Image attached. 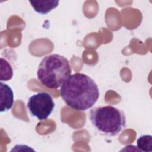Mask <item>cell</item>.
<instances>
[{
  "instance_id": "6da1fadb",
  "label": "cell",
  "mask_w": 152,
  "mask_h": 152,
  "mask_svg": "<svg viewBox=\"0 0 152 152\" xmlns=\"http://www.w3.org/2000/svg\"><path fill=\"white\" fill-rule=\"evenodd\" d=\"M60 95L72 109L85 111L92 107L99 97V90L88 75L80 72L71 75L61 87Z\"/></svg>"
},
{
  "instance_id": "7a4b0ae2",
  "label": "cell",
  "mask_w": 152,
  "mask_h": 152,
  "mask_svg": "<svg viewBox=\"0 0 152 152\" xmlns=\"http://www.w3.org/2000/svg\"><path fill=\"white\" fill-rule=\"evenodd\" d=\"M69 61L64 56L52 54L41 61L37 71V77L42 85L50 89H57L71 75Z\"/></svg>"
},
{
  "instance_id": "3957f363",
  "label": "cell",
  "mask_w": 152,
  "mask_h": 152,
  "mask_svg": "<svg viewBox=\"0 0 152 152\" xmlns=\"http://www.w3.org/2000/svg\"><path fill=\"white\" fill-rule=\"evenodd\" d=\"M89 118L96 130L109 137L117 135L126 126L124 112L112 106L94 107L90 111Z\"/></svg>"
},
{
  "instance_id": "277c9868",
  "label": "cell",
  "mask_w": 152,
  "mask_h": 152,
  "mask_svg": "<svg viewBox=\"0 0 152 152\" xmlns=\"http://www.w3.org/2000/svg\"><path fill=\"white\" fill-rule=\"evenodd\" d=\"M55 102L52 97L46 92H38L31 96L27 103L30 113L40 121L46 119L53 112Z\"/></svg>"
},
{
  "instance_id": "5b68a950",
  "label": "cell",
  "mask_w": 152,
  "mask_h": 152,
  "mask_svg": "<svg viewBox=\"0 0 152 152\" xmlns=\"http://www.w3.org/2000/svg\"><path fill=\"white\" fill-rule=\"evenodd\" d=\"M1 112L9 110L14 104V93L12 88L7 84L0 83Z\"/></svg>"
},
{
  "instance_id": "8992f818",
  "label": "cell",
  "mask_w": 152,
  "mask_h": 152,
  "mask_svg": "<svg viewBox=\"0 0 152 152\" xmlns=\"http://www.w3.org/2000/svg\"><path fill=\"white\" fill-rule=\"evenodd\" d=\"M34 10L41 14H46L56 8L59 3V1H30Z\"/></svg>"
},
{
  "instance_id": "52a82bcc",
  "label": "cell",
  "mask_w": 152,
  "mask_h": 152,
  "mask_svg": "<svg viewBox=\"0 0 152 152\" xmlns=\"http://www.w3.org/2000/svg\"><path fill=\"white\" fill-rule=\"evenodd\" d=\"M13 70L10 63L3 58H1L0 80L8 81L12 78Z\"/></svg>"
},
{
  "instance_id": "ba28073f",
  "label": "cell",
  "mask_w": 152,
  "mask_h": 152,
  "mask_svg": "<svg viewBox=\"0 0 152 152\" xmlns=\"http://www.w3.org/2000/svg\"><path fill=\"white\" fill-rule=\"evenodd\" d=\"M137 145L140 151L151 152L152 151V136L150 135L140 136L137 141Z\"/></svg>"
}]
</instances>
